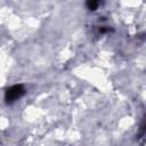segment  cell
I'll return each mask as SVG.
<instances>
[{
  "label": "cell",
  "mask_w": 146,
  "mask_h": 146,
  "mask_svg": "<svg viewBox=\"0 0 146 146\" xmlns=\"http://www.w3.org/2000/svg\"><path fill=\"white\" fill-rule=\"evenodd\" d=\"M24 94H25L24 87L21 86V84H16V86H13V87H10L9 89H7L5 99L7 100V103H13V102H15L16 99L21 98Z\"/></svg>",
  "instance_id": "1"
},
{
  "label": "cell",
  "mask_w": 146,
  "mask_h": 146,
  "mask_svg": "<svg viewBox=\"0 0 146 146\" xmlns=\"http://www.w3.org/2000/svg\"><path fill=\"white\" fill-rule=\"evenodd\" d=\"M97 6H98V2H96V1H89V2H87V7L90 10H95L97 8Z\"/></svg>",
  "instance_id": "2"
}]
</instances>
